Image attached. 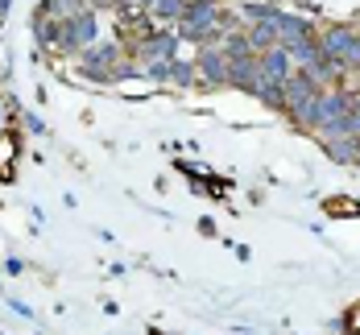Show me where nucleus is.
<instances>
[{"instance_id": "obj_2", "label": "nucleus", "mask_w": 360, "mask_h": 335, "mask_svg": "<svg viewBox=\"0 0 360 335\" xmlns=\"http://www.w3.org/2000/svg\"><path fill=\"white\" fill-rule=\"evenodd\" d=\"M108 58H112V46H100V50H91V54H87V67L96 71V67H104Z\"/></svg>"}, {"instance_id": "obj_1", "label": "nucleus", "mask_w": 360, "mask_h": 335, "mask_svg": "<svg viewBox=\"0 0 360 335\" xmlns=\"http://www.w3.org/2000/svg\"><path fill=\"white\" fill-rule=\"evenodd\" d=\"M91 37H96V21H91L87 13L71 17V46H79V41H91Z\"/></svg>"}, {"instance_id": "obj_3", "label": "nucleus", "mask_w": 360, "mask_h": 335, "mask_svg": "<svg viewBox=\"0 0 360 335\" xmlns=\"http://www.w3.org/2000/svg\"><path fill=\"white\" fill-rule=\"evenodd\" d=\"M158 13H166V17H174V13H179V0H158Z\"/></svg>"}, {"instance_id": "obj_4", "label": "nucleus", "mask_w": 360, "mask_h": 335, "mask_svg": "<svg viewBox=\"0 0 360 335\" xmlns=\"http://www.w3.org/2000/svg\"><path fill=\"white\" fill-rule=\"evenodd\" d=\"M352 335H360V310L352 315Z\"/></svg>"}, {"instance_id": "obj_5", "label": "nucleus", "mask_w": 360, "mask_h": 335, "mask_svg": "<svg viewBox=\"0 0 360 335\" xmlns=\"http://www.w3.org/2000/svg\"><path fill=\"white\" fill-rule=\"evenodd\" d=\"M356 157H360V149H356Z\"/></svg>"}]
</instances>
